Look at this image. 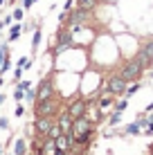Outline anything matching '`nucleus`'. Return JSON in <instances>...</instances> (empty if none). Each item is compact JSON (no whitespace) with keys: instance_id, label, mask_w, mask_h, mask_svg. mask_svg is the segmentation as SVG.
<instances>
[{"instance_id":"nucleus-24","label":"nucleus","mask_w":153,"mask_h":155,"mask_svg":"<svg viewBox=\"0 0 153 155\" xmlns=\"http://www.w3.org/2000/svg\"><path fill=\"white\" fill-rule=\"evenodd\" d=\"M14 23V18H12V14H9V16H5V18H2V23H0V29H5V27H9V25H12Z\"/></svg>"},{"instance_id":"nucleus-2","label":"nucleus","mask_w":153,"mask_h":155,"mask_svg":"<svg viewBox=\"0 0 153 155\" xmlns=\"http://www.w3.org/2000/svg\"><path fill=\"white\" fill-rule=\"evenodd\" d=\"M144 72H146V68L140 63V58H138V56H131V58H126V61L122 63V65H119V70H117V74L124 79L126 83L142 81Z\"/></svg>"},{"instance_id":"nucleus-31","label":"nucleus","mask_w":153,"mask_h":155,"mask_svg":"<svg viewBox=\"0 0 153 155\" xmlns=\"http://www.w3.org/2000/svg\"><path fill=\"white\" fill-rule=\"evenodd\" d=\"M2 104H5V94L0 92V106H2Z\"/></svg>"},{"instance_id":"nucleus-28","label":"nucleus","mask_w":153,"mask_h":155,"mask_svg":"<svg viewBox=\"0 0 153 155\" xmlns=\"http://www.w3.org/2000/svg\"><path fill=\"white\" fill-rule=\"evenodd\" d=\"M9 128V119L7 117H0V130H7Z\"/></svg>"},{"instance_id":"nucleus-25","label":"nucleus","mask_w":153,"mask_h":155,"mask_svg":"<svg viewBox=\"0 0 153 155\" xmlns=\"http://www.w3.org/2000/svg\"><path fill=\"white\" fill-rule=\"evenodd\" d=\"M16 88H20V90H27V88H32V83L23 79V81H16Z\"/></svg>"},{"instance_id":"nucleus-33","label":"nucleus","mask_w":153,"mask_h":155,"mask_svg":"<svg viewBox=\"0 0 153 155\" xmlns=\"http://www.w3.org/2000/svg\"><path fill=\"white\" fill-rule=\"evenodd\" d=\"M2 85H5V79H2V74H0V88H2Z\"/></svg>"},{"instance_id":"nucleus-34","label":"nucleus","mask_w":153,"mask_h":155,"mask_svg":"<svg viewBox=\"0 0 153 155\" xmlns=\"http://www.w3.org/2000/svg\"><path fill=\"white\" fill-rule=\"evenodd\" d=\"M0 155H2V144H0Z\"/></svg>"},{"instance_id":"nucleus-9","label":"nucleus","mask_w":153,"mask_h":155,"mask_svg":"<svg viewBox=\"0 0 153 155\" xmlns=\"http://www.w3.org/2000/svg\"><path fill=\"white\" fill-rule=\"evenodd\" d=\"M97 124H92L90 121V117L88 115H83V117H77L75 121H72V128H70V135L72 137H79V135H83L86 130H90V128H95Z\"/></svg>"},{"instance_id":"nucleus-36","label":"nucleus","mask_w":153,"mask_h":155,"mask_svg":"<svg viewBox=\"0 0 153 155\" xmlns=\"http://www.w3.org/2000/svg\"><path fill=\"white\" fill-rule=\"evenodd\" d=\"M151 79H153V72H151Z\"/></svg>"},{"instance_id":"nucleus-30","label":"nucleus","mask_w":153,"mask_h":155,"mask_svg":"<svg viewBox=\"0 0 153 155\" xmlns=\"http://www.w3.org/2000/svg\"><path fill=\"white\" fill-rule=\"evenodd\" d=\"M144 113H153V101H151V104H149V106L144 108Z\"/></svg>"},{"instance_id":"nucleus-6","label":"nucleus","mask_w":153,"mask_h":155,"mask_svg":"<svg viewBox=\"0 0 153 155\" xmlns=\"http://www.w3.org/2000/svg\"><path fill=\"white\" fill-rule=\"evenodd\" d=\"M50 97H56V83H54V74H47L38 81L36 85V101H45ZM34 101V104H36Z\"/></svg>"},{"instance_id":"nucleus-22","label":"nucleus","mask_w":153,"mask_h":155,"mask_svg":"<svg viewBox=\"0 0 153 155\" xmlns=\"http://www.w3.org/2000/svg\"><path fill=\"white\" fill-rule=\"evenodd\" d=\"M25 99H27L29 104H34L36 101V88H27L25 90Z\"/></svg>"},{"instance_id":"nucleus-27","label":"nucleus","mask_w":153,"mask_h":155,"mask_svg":"<svg viewBox=\"0 0 153 155\" xmlns=\"http://www.w3.org/2000/svg\"><path fill=\"white\" fill-rule=\"evenodd\" d=\"M23 74H25L23 68H16V70H14V81H20V77H23Z\"/></svg>"},{"instance_id":"nucleus-21","label":"nucleus","mask_w":153,"mask_h":155,"mask_svg":"<svg viewBox=\"0 0 153 155\" xmlns=\"http://www.w3.org/2000/svg\"><path fill=\"white\" fill-rule=\"evenodd\" d=\"M12 97H14V101H16V104H18V101H23V99H25V90H20V88H14Z\"/></svg>"},{"instance_id":"nucleus-19","label":"nucleus","mask_w":153,"mask_h":155,"mask_svg":"<svg viewBox=\"0 0 153 155\" xmlns=\"http://www.w3.org/2000/svg\"><path fill=\"white\" fill-rule=\"evenodd\" d=\"M12 18L16 20V23H23V18H25V9H23V7H16L14 12H12Z\"/></svg>"},{"instance_id":"nucleus-15","label":"nucleus","mask_w":153,"mask_h":155,"mask_svg":"<svg viewBox=\"0 0 153 155\" xmlns=\"http://www.w3.org/2000/svg\"><path fill=\"white\" fill-rule=\"evenodd\" d=\"M99 2H101V0H75V5L77 7H83V9H97L99 7Z\"/></svg>"},{"instance_id":"nucleus-1","label":"nucleus","mask_w":153,"mask_h":155,"mask_svg":"<svg viewBox=\"0 0 153 155\" xmlns=\"http://www.w3.org/2000/svg\"><path fill=\"white\" fill-rule=\"evenodd\" d=\"M72 47H75V34H72V29H70V27L61 25V27L54 31V36H52L50 54L61 56V54H65L68 50H72Z\"/></svg>"},{"instance_id":"nucleus-18","label":"nucleus","mask_w":153,"mask_h":155,"mask_svg":"<svg viewBox=\"0 0 153 155\" xmlns=\"http://www.w3.org/2000/svg\"><path fill=\"white\" fill-rule=\"evenodd\" d=\"M128 108V99L122 97L119 101H115V106H113V110H117V113H124V110Z\"/></svg>"},{"instance_id":"nucleus-23","label":"nucleus","mask_w":153,"mask_h":155,"mask_svg":"<svg viewBox=\"0 0 153 155\" xmlns=\"http://www.w3.org/2000/svg\"><path fill=\"white\" fill-rule=\"evenodd\" d=\"M14 115H16V117H18V119H20V117H23V115H25V106H23V104H20V101H18V104H16V110H14Z\"/></svg>"},{"instance_id":"nucleus-17","label":"nucleus","mask_w":153,"mask_h":155,"mask_svg":"<svg viewBox=\"0 0 153 155\" xmlns=\"http://www.w3.org/2000/svg\"><path fill=\"white\" fill-rule=\"evenodd\" d=\"M119 121H122V113H117V110H113V113L108 115V126H110V128H115V126L119 124Z\"/></svg>"},{"instance_id":"nucleus-5","label":"nucleus","mask_w":153,"mask_h":155,"mask_svg":"<svg viewBox=\"0 0 153 155\" xmlns=\"http://www.w3.org/2000/svg\"><path fill=\"white\" fill-rule=\"evenodd\" d=\"M126 83L122 77H119L117 72H113V74H108L106 79H104V92H108V94H113V97H124V92H126Z\"/></svg>"},{"instance_id":"nucleus-14","label":"nucleus","mask_w":153,"mask_h":155,"mask_svg":"<svg viewBox=\"0 0 153 155\" xmlns=\"http://www.w3.org/2000/svg\"><path fill=\"white\" fill-rule=\"evenodd\" d=\"M43 38V31H41V25L34 29V34H32V54H36V50H38V43Z\"/></svg>"},{"instance_id":"nucleus-13","label":"nucleus","mask_w":153,"mask_h":155,"mask_svg":"<svg viewBox=\"0 0 153 155\" xmlns=\"http://www.w3.org/2000/svg\"><path fill=\"white\" fill-rule=\"evenodd\" d=\"M20 34H23V25H20V23H12V25H9V38H7V43L18 41Z\"/></svg>"},{"instance_id":"nucleus-32","label":"nucleus","mask_w":153,"mask_h":155,"mask_svg":"<svg viewBox=\"0 0 153 155\" xmlns=\"http://www.w3.org/2000/svg\"><path fill=\"white\" fill-rule=\"evenodd\" d=\"M5 5H7V0H0V9H2V7H5Z\"/></svg>"},{"instance_id":"nucleus-4","label":"nucleus","mask_w":153,"mask_h":155,"mask_svg":"<svg viewBox=\"0 0 153 155\" xmlns=\"http://www.w3.org/2000/svg\"><path fill=\"white\" fill-rule=\"evenodd\" d=\"M63 110H65L72 119L83 117V115L88 113V99L83 97V94H75V97H70L65 104H63Z\"/></svg>"},{"instance_id":"nucleus-26","label":"nucleus","mask_w":153,"mask_h":155,"mask_svg":"<svg viewBox=\"0 0 153 155\" xmlns=\"http://www.w3.org/2000/svg\"><path fill=\"white\" fill-rule=\"evenodd\" d=\"M20 2H23V9L27 12V9H32V7H34V2H38V0H20Z\"/></svg>"},{"instance_id":"nucleus-29","label":"nucleus","mask_w":153,"mask_h":155,"mask_svg":"<svg viewBox=\"0 0 153 155\" xmlns=\"http://www.w3.org/2000/svg\"><path fill=\"white\" fill-rule=\"evenodd\" d=\"M72 7H75V0H65V5H63V12H70Z\"/></svg>"},{"instance_id":"nucleus-8","label":"nucleus","mask_w":153,"mask_h":155,"mask_svg":"<svg viewBox=\"0 0 153 155\" xmlns=\"http://www.w3.org/2000/svg\"><path fill=\"white\" fill-rule=\"evenodd\" d=\"M135 56L140 58V63L146 70H151L153 68V36H146V38L140 43V50H138Z\"/></svg>"},{"instance_id":"nucleus-35","label":"nucleus","mask_w":153,"mask_h":155,"mask_svg":"<svg viewBox=\"0 0 153 155\" xmlns=\"http://www.w3.org/2000/svg\"><path fill=\"white\" fill-rule=\"evenodd\" d=\"M0 38H2V29H0Z\"/></svg>"},{"instance_id":"nucleus-12","label":"nucleus","mask_w":153,"mask_h":155,"mask_svg":"<svg viewBox=\"0 0 153 155\" xmlns=\"http://www.w3.org/2000/svg\"><path fill=\"white\" fill-rule=\"evenodd\" d=\"M14 155H29V142H25L23 137L14 140Z\"/></svg>"},{"instance_id":"nucleus-10","label":"nucleus","mask_w":153,"mask_h":155,"mask_svg":"<svg viewBox=\"0 0 153 155\" xmlns=\"http://www.w3.org/2000/svg\"><path fill=\"white\" fill-rule=\"evenodd\" d=\"M72 117L65 113V110L61 108V113L56 115V124H59V128H61V133H70V128H72Z\"/></svg>"},{"instance_id":"nucleus-11","label":"nucleus","mask_w":153,"mask_h":155,"mask_svg":"<svg viewBox=\"0 0 153 155\" xmlns=\"http://www.w3.org/2000/svg\"><path fill=\"white\" fill-rule=\"evenodd\" d=\"M113 106H115V97H113V94H108V92H104L101 97L97 99V108H99V110H104V113L113 110Z\"/></svg>"},{"instance_id":"nucleus-20","label":"nucleus","mask_w":153,"mask_h":155,"mask_svg":"<svg viewBox=\"0 0 153 155\" xmlns=\"http://www.w3.org/2000/svg\"><path fill=\"white\" fill-rule=\"evenodd\" d=\"M61 135V128H59V124H52V128H50V133H47V137H50V140H56V137Z\"/></svg>"},{"instance_id":"nucleus-16","label":"nucleus","mask_w":153,"mask_h":155,"mask_svg":"<svg viewBox=\"0 0 153 155\" xmlns=\"http://www.w3.org/2000/svg\"><path fill=\"white\" fill-rule=\"evenodd\" d=\"M140 133H142V128L138 126V121H131V124L124 126V135H140Z\"/></svg>"},{"instance_id":"nucleus-7","label":"nucleus","mask_w":153,"mask_h":155,"mask_svg":"<svg viewBox=\"0 0 153 155\" xmlns=\"http://www.w3.org/2000/svg\"><path fill=\"white\" fill-rule=\"evenodd\" d=\"M54 121H56V117H34V124H29L32 137H38V140L47 137V133H50Z\"/></svg>"},{"instance_id":"nucleus-3","label":"nucleus","mask_w":153,"mask_h":155,"mask_svg":"<svg viewBox=\"0 0 153 155\" xmlns=\"http://www.w3.org/2000/svg\"><path fill=\"white\" fill-rule=\"evenodd\" d=\"M61 108H63V101L59 99V94L45 99V101H36V104H32L34 117H56L61 113Z\"/></svg>"}]
</instances>
